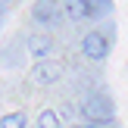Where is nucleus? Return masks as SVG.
Listing matches in <instances>:
<instances>
[{
    "label": "nucleus",
    "instance_id": "nucleus-1",
    "mask_svg": "<svg viewBox=\"0 0 128 128\" xmlns=\"http://www.w3.org/2000/svg\"><path fill=\"white\" fill-rule=\"evenodd\" d=\"M81 112H84V119L94 122V125H106V122H112V116H116L110 94H100V91L88 94V97L81 100Z\"/></svg>",
    "mask_w": 128,
    "mask_h": 128
},
{
    "label": "nucleus",
    "instance_id": "nucleus-2",
    "mask_svg": "<svg viewBox=\"0 0 128 128\" xmlns=\"http://www.w3.org/2000/svg\"><path fill=\"white\" fill-rule=\"evenodd\" d=\"M110 50H112V38L106 34V31H88V34L81 38V53L91 62H103L106 56H110Z\"/></svg>",
    "mask_w": 128,
    "mask_h": 128
},
{
    "label": "nucleus",
    "instance_id": "nucleus-3",
    "mask_svg": "<svg viewBox=\"0 0 128 128\" xmlns=\"http://www.w3.org/2000/svg\"><path fill=\"white\" fill-rule=\"evenodd\" d=\"M60 75H62V66H60L56 60H50V56H41V60L34 62V69H31V78H34L41 88L56 84V81H60Z\"/></svg>",
    "mask_w": 128,
    "mask_h": 128
},
{
    "label": "nucleus",
    "instance_id": "nucleus-4",
    "mask_svg": "<svg viewBox=\"0 0 128 128\" xmlns=\"http://www.w3.org/2000/svg\"><path fill=\"white\" fill-rule=\"evenodd\" d=\"M60 0H34V6H31V22L34 25H44V28H50V25L60 22Z\"/></svg>",
    "mask_w": 128,
    "mask_h": 128
},
{
    "label": "nucleus",
    "instance_id": "nucleus-5",
    "mask_svg": "<svg viewBox=\"0 0 128 128\" xmlns=\"http://www.w3.org/2000/svg\"><path fill=\"white\" fill-rule=\"evenodd\" d=\"M84 10H88V19H103L112 12V0H84Z\"/></svg>",
    "mask_w": 128,
    "mask_h": 128
},
{
    "label": "nucleus",
    "instance_id": "nucleus-6",
    "mask_svg": "<svg viewBox=\"0 0 128 128\" xmlns=\"http://www.w3.org/2000/svg\"><path fill=\"white\" fill-rule=\"evenodd\" d=\"M62 12H66L72 22H81V19H88V10H84V0H62L60 6Z\"/></svg>",
    "mask_w": 128,
    "mask_h": 128
},
{
    "label": "nucleus",
    "instance_id": "nucleus-7",
    "mask_svg": "<svg viewBox=\"0 0 128 128\" xmlns=\"http://www.w3.org/2000/svg\"><path fill=\"white\" fill-rule=\"evenodd\" d=\"M0 128H28V116L22 110H12L0 116Z\"/></svg>",
    "mask_w": 128,
    "mask_h": 128
},
{
    "label": "nucleus",
    "instance_id": "nucleus-8",
    "mask_svg": "<svg viewBox=\"0 0 128 128\" xmlns=\"http://www.w3.org/2000/svg\"><path fill=\"white\" fill-rule=\"evenodd\" d=\"M28 50H31V56H38V60H41V56H47L50 50H53V41H50V38H44V34H38V38H31V41H28Z\"/></svg>",
    "mask_w": 128,
    "mask_h": 128
},
{
    "label": "nucleus",
    "instance_id": "nucleus-9",
    "mask_svg": "<svg viewBox=\"0 0 128 128\" xmlns=\"http://www.w3.org/2000/svg\"><path fill=\"white\" fill-rule=\"evenodd\" d=\"M38 128H62L60 112H53V110H41V116H38Z\"/></svg>",
    "mask_w": 128,
    "mask_h": 128
},
{
    "label": "nucleus",
    "instance_id": "nucleus-10",
    "mask_svg": "<svg viewBox=\"0 0 128 128\" xmlns=\"http://www.w3.org/2000/svg\"><path fill=\"white\" fill-rule=\"evenodd\" d=\"M81 128H103V125H94V122H91V125H81Z\"/></svg>",
    "mask_w": 128,
    "mask_h": 128
}]
</instances>
